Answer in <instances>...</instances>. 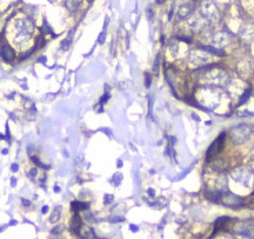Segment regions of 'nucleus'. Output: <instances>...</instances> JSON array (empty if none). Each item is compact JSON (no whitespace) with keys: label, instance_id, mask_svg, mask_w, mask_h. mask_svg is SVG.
I'll return each instance as SVG.
<instances>
[{"label":"nucleus","instance_id":"obj_8","mask_svg":"<svg viewBox=\"0 0 254 239\" xmlns=\"http://www.w3.org/2000/svg\"><path fill=\"white\" fill-rule=\"evenodd\" d=\"M72 35H73V31H71L69 32V34H68V37L62 41V44H61V48L64 51L65 50H67L68 48V46H69V44H71V39H72Z\"/></svg>","mask_w":254,"mask_h":239},{"label":"nucleus","instance_id":"obj_10","mask_svg":"<svg viewBox=\"0 0 254 239\" xmlns=\"http://www.w3.org/2000/svg\"><path fill=\"white\" fill-rule=\"evenodd\" d=\"M121 179H122V174L121 173H115L114 176H113V178H112V183H113L115 186H118L120 184Z\"/></svg>","mask_w":254,"mask_h":239},{"label":"nucleus","instance_id":"obj_4","mask_svg":"<svg viewBox=\"0 0 254 239\" xmlns=\"http://www.w3.org/2000/svg\"><path fill=\"white\" fill-rule=\"evenodd\" d=\"M88 207H89L88 203H81V201H78V200L72 201V204H71V208H72V211H75V212H78V211H84V210H87Z\"/></svg>","mask_w":254,"mask_h":239},{"label":"nucleus","instance_id":"obj_26","mask_svg":"<svg viewBox=\"0 0 254 239\" xmlns=\"http://www.w3.org/2000/svg\"><path fill=\"white\" fill-rule=\"evenodd\" d=\"M39 62H46V57H40L39 58Z\"/></svg>","mask_w":254,"mask_h":239},{"label":"nucleus","instance_id":"obj_28","mask_svg":"<svg viewBox=\"0 0 254 239\" xmlns=\"http://www.w3.org/2000/svg\"><path fill=\"white\" fill-rule=\"evenodd\" d=\"M116 166H118V167H121V166H122V162H121V160H118V164H116Z\"/></svg>","mask_w":254,"mask_h":239},{"label":"nucleus","instance_id":"obj_7","mask_svg":"<svg viewBox=\"0 0 254 239\" xmlns=\"http://www.w3.org/2000/svg\"><path fill=\"white\" fill-rule=\"evenodd\" d=\"M202 48L206 50L207 52H211V53L215 54V55H225V52H223V51L218 50V48H214V47H212V46H204Z\"/></svg>","mask_w":254,"mask_h":239},{"label":"nucleus","instance_id":"obj_29","mask_svg":"<svg viewBox=\"0 0 254 239\" xmlns=\"http://www.w3.org/2000/svg\"><path fill=\"white\" fill-rule=\"evenodd\" d=\"M54 191H55L57 193L60 192V187H59V186H55V187H54Z\"/></svg>","mask_w":254,"mask_h":239},{"label":"nucleus","instance_id":"obj_30","mask_svg":"<svg viewBox=\"0 0 254 239\" xmlns=\"http://www.w3.org/2000/svg\"><path fill=\"white\" fill-rule=\"evenodd\" d=\"M10 225H17V220H11V223H10Z\"/></svg>","mask_w":254,"mask_h":239},{"label":"nucleus","instance_id":"obj_20","mask_svg":"<svg viewBox=\"0 0 254 239\" xmlns=\"http://www.w3.org/2000/svg\"><path fill=\"white\" fill-rule=\"evenodd\" d=\"M130 228H131L132 232H138V226H137V225H133V224H131V225H130Z\"/></svg>","mask_w":254,"mask_h":239},{"label":"nucleus","instance_id":"obj_27","mask_svg":"<svg viewBox=\"0 0 254 239\" xmlns=\"http://www.w3.org/2000/svg\"><path fill=\"white\" fill-rule=\"evenodd\" d=\"M148 194L153 197L154 196V190L153 189H148Z\"/></svg>","mask_w":254,"mask_h":239},{"label":"nucleus","instance_id":"obj_23","mask_svg":"<svg viewBox=\"0 0 254 239\" xmlns=\"http://www.w3.org/2000/svg\"><path fill=\"white\" fill-rule=\"evenodd\" d=\"M41 212L44 213V214H45V213H47V212H48V206H47V205H46V206H42V208H41Z\"/></svg>","mask_w":254,"mask_h":239},{"label":"nucleus","instance_id":"obj_13","mask_svg":"<svg viewBox=\"0 0 254 239\" xmlns=\"http://www.w3.org/2000/svg\"><path fill=\"white\" fill-rule=\"evenodd\" d=\"M145 85L147 89L151 86V75L148 73H145Z\"/></svg>","mask_w":254,"mask_h":239},{"label":"nucleus","instance_id":"obj_11","mask_svg":"<svg viewBox=\"0 0 254 239\" xmlns=\"http://www.w3.org/2000/svg\"><path fill=\"white\" fill-rule=\"evenodd\" d=\"M84 237H85V238H96L95 233L93 232L92 228H88V230L86 231V233L84 234Z\"/></svg>","mask_w":254,"mask_h":239},{"label":"nucleus","instance_id":"obj_33","mask_svg":"<svg viewBox=\"0 0 254 239\" xmlns=\"http://www.w3.org/2000/svg\"><path fill=\"white\" fill-rule=\"evenodd\" d=\"M1 139H4V135L3 134H0V140H1Z\"/></svg>","mask_w":254,"mask_h":239},{"label":"nucleus","instance_id":"obj_9","mask_svg":"<svg viewBox=\"0 0 254 239\" xmlns=\"http://www.w3.org/2000/svg\"><path fill=\"white\" fill-rule=\"evenodd\" d=\"M249 96H250V90H246V91H245V93L241 96V99H240V101H239V104H238L239 106H240V105H242V104H245V103L248 100Z\"/></svg>","mask_w":254,"mask_h":239},{"label":"nucleus","instance_id":"obj_16","mask_svg":"<svg viewBox=\"0 0 254 239\" xmlns=\"http://www.w3.org/2000/svg\"><path fill=\"white\" fill-rule=\"evenodd\" d=\"M113 200V196L112 194H106L105 196V204H109Z\"/></svg>","mask_w":254,"mask_h":239},{"label":"nucleus","instance_id":"obj_14","mask_svg":"<svg viewBox=\"0 0 254 239\" xmlns=\"http://www.w3.org/2000/svg\"><path fill=\"white\" fill-rule=\"evenodd\" d=\"M153 71L155 74L158 73V71H159V55L157 57V59H155V62H154V66H153Z\"/></svg>","mask_w":254,"mask_h":239},{"label":"nucleus","instance_id":"obj_31","mask_svg":"<svg viewBox=\"0 0 254 239\" xmlns=\"http://www.w3.org/2000/svg\"><path fill=\"white\" fill-rule=\"evenodd\" d=\"M8 153V150H6V148H4V150H3V154H5V155H6V154Z\"/></svg>","mask_w":254,"mask_h":239},{"label":"nucleus","instance_id":"obj_17","mask_svg":"<svg viewBox=\"0 0 254 239\" xmlns=\"http://www.w3.org/2000/svg\"><path fill=\"white\" fill-rule=\"evenodd\" d=\"M123 220H125V218H122V217H114L111 219V221L112 223H119V221H123Z\"/></svg>","mask_w":254,"mask_h":239},{"label":"nucleus","instance_id":"obj_3","mask_svg":"<svg viewBox=\"0 0 254 239\" xmlns=\"http://www.w3.org/2000/svg\"><path fill=\"white\" fill-rule=\"evenodd\" d=\"M80 227H81V219L79 214H74L72 218V223H71V231L73 232L75 235L80 234Z\"/></svg>","mask_w":254,"mask_h":239},{"label":"nucleus","instance_id":"obj_24","mask_svg":"<svg viewBox=\"0 0 254 239\" xmlns=\"http://www.w3.org/2000/svg\"><path fill=\"white\" fill-rule=\"evenodd\" d=\"M16 184H17V179H16V178H11V186H12V187H14V186H16Z\"/></svg>","mask_w":254,"mask_h":239},{"label":"nucleus","instance_id":"obj_15","mask_svg":"<svg viewBox=\"0 0 254 239\" xmlns=\"http://www.w3.org/2000/svg\"><path fill=\"white\" fill-rule=\"evenodd\" d=\"M105 37H106V33H105V31H104L100 35H99V38H98V43H99V44H104L105 43Z\"/></svg>","mask_w":254,"mask_h":239},{"label":"nucleus","instance_id":"obj_19","mask_svg":"<svg viewBox=\"0 0 254 239\" xmlns=\"http://www.w3.org/2000/svg\"><path fill=\"white\" fill-rule=\"evenodd\" d=\"M18 169H19V166H18V164H12V166H11L12 172H17V171H18Z\"/></svg>","mask_w":254,"mask_h":239},{"label":"nucleus","instance_id":"obj_18","mask_svg":"<svg viewBox=\"0 0 254 239\" xmlns=\"http://www.w3.org/2000/svg\"><path fill=\"white\" fill-rule=\"evenodd\" d=\"M32 160H33V162H34V164H37L39 167H45V166H44L41 163H40V160H39L37 157H32Z\"/></svg>","mask_w":254,"mask_h":239},{"label":"nucleus","instance_id":"obj_22","mask_svg":"<svg viewBox=\"0 0 254 239\" xmlns=\"http://www.w3.org/2000/svg\"><path fill=\"white\" fill-rule=\"evenodd\" d=\"M21 200H23V205H24V206H30V205H31V201L27 200V199H21Z\"/></svg>","mask_w":254,"mask_h":239},{"label":"nucleus","instance_id":"obj_25","mask_svg":"<svg viewBox=\"0 0 254 239\" xmlns=\"http://www.w3.org/2000/svg\"><path fill=\"white\" fill-rule=\"evenodd\" d=\"M100 131H102V132H106V133H107V135H111V134H112V132H111V131H108L107 128H101Z\"/></svg>","mask_w":254,"mask_h":239},{"label":"nucleus","instance_id":"obj_21","mask_svg":"<svg viewBox=\"0 0 254 239\" xmlns=\"http://www.w3.org/2000/svg\"><path fill=\"white\" fill-rule=\"evenodd\" d=\"M37 172H38V170H37V169H32V170H31V173H30V177L33 178L34 176H37Z\"/></svg>","mask_w":254,"mask_h":239},{"label":"nucleus","instance_id":"obj_5","mask_svg":"<svg viewBox=\"0 0 254 239\" xmlns=\"http://www.w3.org/2000/svg\"><path fill=\"white\" fill-rule=\"evenodd\" d=\"M60 213H61V206H57V207L54 208V211L52 212V214H51V217H50L51 223H55V221H58L59 218H60Z\"/></svg>","mask_w":254,"mask_h":239},{"label":"nucleus","instance_id":"obj_6","mask_svg":"<svg viewBox=\"0 0 254 239\" xmlns=\"http://www.w3.org/2000/svg\"><path fill=\"white\" fill-rule=\"evenodd\" d=\"M228 219H229L228 217H221V218H219V219L216 220V221H215V225H214V228H215V230H214V232H213V234H212V235L215 234V232H216V231H219L220 227L222 226L223 224L226 223V221H228Z\"/></svg>","mask_w":254,"mask_h":239},{"label":"nucleus","instance_id":"obj_2","mask_svg":"<svg viewBox=\"0 0 254 239\" xmlns=\"http://www.w3.org/2000/svg\"><path fill=\"white\" fill-rule=\"evenodd\" d=\"M0 57L7 62L13 61L16 59V52L11 46H8L7 44H3L1 48H0Z\"/></svg>","mask_w":254,"mask_h":239},{"label":"nucleus","instance_id":"obj_1","mask_svg":"<svg viewBox=\"0 0 254 239\" xmlns=\"http://www.w3.org/2000/svg\"><path fill=\"white\" fill-rule=\"evenodd\" d=\"M225 134L226 133H221V134L218 137V138L213 141V144H212L211 146L208 147L207 150V158H209V157H212V155H214L215 153H218L220 150H221V147H222L223 145V139H225Z\"/></svg>","mask_w":254,"mask_h":239},{"label":"nucleus","instance_id":"obj_12","mask_svg":"<svg viewBox=\"0 0 254 239\" xmlns=\"http://www.w3.org/2000/svg\"><path fill=\"white\" fill-rule=\"evenodd\" d=\"M62 230H64V225H59V226H57V227H54V230L52 231V233H53V234H59L60 232H62Z\"/></svg>","mask_w":254,"mask_h":239},{"label":"nucleus","instance_id":"obj_32","mask_svg":"<svg viewBox=\"0 0 254 239\" xmlns=\"http://www.w3.org/2000/svg\"><path fill=\"white\" fill-rule=\"evenodd\" d=\"M157 3H158V4H164L165 0H157Z\"/></svg>","mask_w":254,"mask_h":239}]
</instances>
